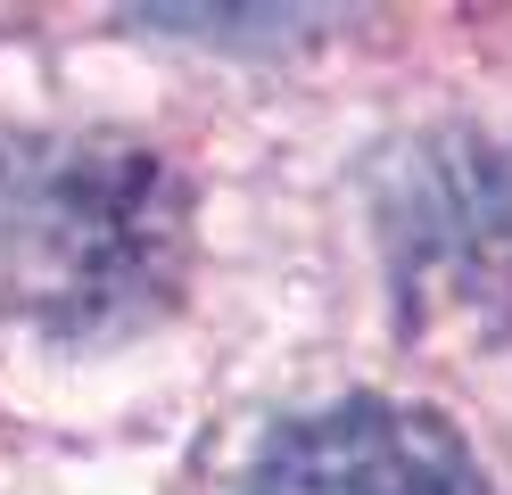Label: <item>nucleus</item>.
<instances>
[{
	"instance_id": "1",
	"label": "nucleus",
	"mask_w": 512,
	"mask_h": 495,
	"mask_svg": "<svg viewBox=\"0 0 512 495\" xmlns=\"http://www.w3.org/2000/svg\"><path fill=\"white\" fill-rule=\"evenodd\" d=\"M182 182L116 132H0V314L34 330H116L182 273Z\"/></svg>"
},
{
	"instance_id": "2",
	"label": "nucleus",
	"mask_w": 512,
	"mask_h": 495,
	"mask_svg": "<svg viewBox=\"0 0 512 495\" xmlns=\"http://www.w3.org/2000/svg\"><path fill=\"white\" fill-rule=\"evenodd\" d=\"M248 495H488V479L438 413L364 396L281 429Z\"/></svg>"
}]
</instances>
